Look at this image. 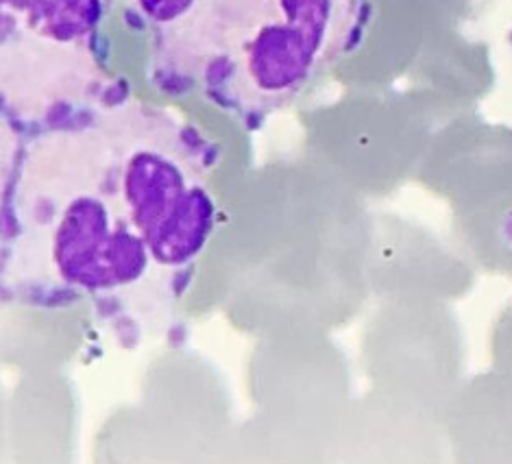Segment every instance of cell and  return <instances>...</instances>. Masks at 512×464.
<instances>
[{
	"label": "cell",
	"instance_id": "obj_2",
	"mask_svg": "<svg viewBox=\"0 0 512 464\" xmlns=\"http://www.w3.org/2000/svg\"><path fill=\"white\" fill-rule=\"evenodd\" d=\"M160 83L266 116L347 51L362 0H131Z\"/></svg>",
	"mask_w": 512,
	"mask_h": 464
},
{
	"label": "cell",
	"instance_id": "obj_1",
	"mask_svg": "<svg viewBox=\"0 0 512 464\" xmlns=\"http://www.w3.org/2000/svg\"><path fill=\"white\" fill-rule=\"evenodd\" d=\"M40 127L7 173V292L94 299L109 314L173 297L216 221L203 138L140 103Z\"/></svg>",
	"mask_w": 512,
	"mask_h": 464
},
{
	"label": "cell",
	"instance_id": "obj_3",
	"mask_svg": "<svg viewBox=\"0 0 512 464\" xmlns=\"http://www.w3.org/2000/svg\"><path fill=\"white\" fill-rule=\"evenodd\" d=\"M112 0H3V103L24 125L99 103L101 24Z\"/></svg>",
	"mask_w": 512,
	"mask_h": 464
}]
</instances>
